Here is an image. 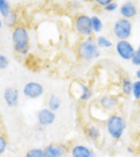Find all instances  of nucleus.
<instances>
[{
  "instance_id": "obj_34",
  "label": "nucleus",
  "mask_w": 140,
  "mask_h": 157,
  "mask_svg": "<svg viewBox=\"0 0 140 157\" xmlns=\"http://www.w3.org/2000/svg\"><path fill=\"white\" fill-rule=\"evenodd\" d=\"M5 157H9V156H5Z\"/></svg>"
},
{
  "instance_id": "obj_21",
  "label": "nucleus",
  "mask_w": 140,
  "mask_h": 157,
  "mask_svg": "<svg viewBox=\"0 0 140 157\" xmlns=\"http://www.w3.org/2000/svg\"><path fill=\"white\" fill-rule=\"evenodd\" d=\"M25 157H44V148L40 147H33L26 152Z\"/></svg>"
},
{
  "instance_id": "obj_24",
  "label": "nucleus",
  "mask_w": 140,
  "mask_h": 157,
  "mask_svg": "<svg viewBox=\"0 0 140 157\" xmlns=\"http://www.w3.org/2000/svg\"><path fill=\"white\" fill-rule=\"evenodd\" d=\"M8 147V140L5 136L0 133V155H2L4 152L7 150Z\"/></svg>"
},
{
  "instance_id": "obj_19",
  "label": "nucleus",
  "mask_w": 140,
  "mask_h": 157,
  "mask_svg": "<svg viewBox=\"0 0 140 157\" xmlns=\"http://www.w3.org/2000/svg\"><path fill=\"white\" fill-rule=\"evenodd\" d=\"M91 23H92V29L94 33H100L104 28L103 21L100 17L94 15L91 17Z\"/></svg>"
},
{
  "instance_id": "obj_27",
  "label": "nucleus",
  "mask_w": 140,
  "mask_h": 157,
  "mask_svg": "<svg viewBox=\"0 0 140 157\" xmlns=\"http://www.w3.org/2000/svg\"><path fill=\"white\" fill-rule=\"evenodd\" d=\"M104 9H105V11H107V12H114L117 9V3L114 1L110 4H108L107 6L104 7Z\"/></svg>"
},
{
  "instance_id": "obj_8",
  "label": "nucleus",
  "mask_w": 140,
  "mask_h": 157,
  "mask_svg": "<svg viewBox=\"0 0 140 157\" xmlns=\"http://www.w3.org/2000/svg\"><path fill=\"white\" fill-rule=\"evenodd\" d=\"M68 152V146L64 143L53 142L44 147V157H64Z\"/></svg>"
},
{
  "instance_id": "obj_14",
  "label": "nucleus",
  "mask_w": 140,
  "mask_h": 157,
  "mask_svg": "<svg viewBox=\"0 0 140 157\" xmlns=\"http://www.w3.org/2000/svg\"><path fill=\"white\" fill-rule=\"evenodd\" d=\"M119 14L125 19H132L137 15V7L132 1H126L119 7Z\"/></svg>"
},
{
  "instance_id": "obj_23",
  "label": "nucleus",
  "mask_w": 140,
  "mask_h": 157,
  "mask_svg": "<svg viewBox=\"0 0 140 157\" xmlns=\"http://www.w3.org/2000/svg\"><path fill=\"white\" fill-rule=\"evenodd\" d=\"M5 20H6V24L9 27H13V28H15L16 27V25H17V15L13 11L10 13V15H9L7 18H5Z\"/></svg>"
},
{
  "instance_id": "obj_18",
  "label": "nucleus",
  "mask_w": 140,
  "mask_h": 157,
  "mask_svg": "<svg viewBox=\"0 0 140 157\" xmlns=\"http://www.w3.org/2000/svg\"><path fill=\"white\" fill-rule=\"evenodd\" d=\"M11 12V6L9 4L8 0H0V15L5 19L10 15Z\"/></svg>"
},
{
  "instance_id": "obj_26",
  "label": "nucleus",
  "mask_w": 140,
  "mask_h": 157,
  "mask_svg": "<svg viewBox=\"0 0 140 157\" xmlns=\"http://www.w3.org/2000/svg\"><path fill=\"white\" fill-rule=\"evenodd\" d=\"M131 63L135 66H139L140 67V52L138 51H135L134 55L131 58Z\"/></svg>"
},
{
  "instance_id": "obj_11",
  "label": "nucleus",
  "mask_w": 140,
  "mask_h": 157,
  "mask_svg": "<svg viewBox=\"0 0 140 157\" xmlns=\"http://www.w3.org/2000/svg\"><path fill=\"white\" fill-rule=\"evenodd\" d=\"M72 90H76L77 94H75L74 96L81 102H88L93 97L92 89L84 83H75L74 86H72Z\"/></svg>"
},
{
  "instance_id": "obj_22",
  "label": "nucleus",
  "mask_w": 140,
  "mask_h": 157,
  "mask_svg": "<svg viewBox=\"0 0 140 157\" xmlns=\"http://www.w3.org/2000/svg\"><path fill=\"white\" fill-rule=\"evenodd\" d=\"M131 95L133 96V98L136 101L140 100V81L139 80H136V81L133 82Z\"/></svg>"
},
{
  "instance_id": "obj_17",
  "label": "nucleus",
  "mask_w": 140,
  "mask_h": 157,
  "mask_svg": "<svg viewBox=\"0 0 140 157\" xmlns=\"http://www.w3.org/2000/svg\"><path fill=\"white\" fill-rule=\"evenodd\" d=\"M132 80L129 77H123L121 80V92L124 96H130L132 92Z\"/></svg>"
},
{
  "instance_id": "obj_1",
  "label": "nucleus",
  "mask_w": 140,
  "mask_h": 157,
  "mask_svg": "<svg viewBox=\"0 0 140 157\" xmlns=\"http://www.w3.org/2000/svg\"><path fill=\"white\" fill-rule=\"evenodd\" d=\"M13 48L18 55L26 56L30 51V36L24 26H16L12 31Z\"/></svg>"
},
{
  "instance_id": "obj_4",
  "label": "nucleus",
  "mask_w": 140,
  "mask_h": 157,
  "mask_svg": "<svg viewBox=\"0 0 140 157\" xmlns=\"http://www.w3.org/2000/svg\"><path fill=\"white\" fill-rule=\"evenodd\" d=\"M112 33L119 41L127 40L132 33V23L128 19L120 18L115 22L112 27Z\"/></svg>"
},
{
  "instance_id": "obj_20",
  "label": "nucleus",
  "mask_w": 140,
  "mask_h": 157,
  "mask_svg": "<svg viewBox=\"0 0 140 157\" xmlns=\"http://www.w3.org/2000/svg\"><path fill=\"white\" fill-rule=\"evenodd\" d=\"M96 43L99 48H111L112 47V43L105 36H99L96 39Z\"/></svg>"
},
{
  "instance_id": "obj_9",
  "label": "nucleus",
  "mask_w": 140,
  "mask_h": 157,
  "mask_svg": "<svg viewBox=\"0 0 140 157\" xmlns=\"http://www.w3.org/2000/svg\"><path fill=\"white\" fill-rule=\"evenodd\" d=\"M56 120L55 112L49 110L48 108L40 109L37 113V122L40 128H47L51 125Z\"/></svg>"
},
{
  "instance_id": "obj_2",
  "label": "nucleus",
  "mask_w": 140,
  "mask_h": 157,
  "mask_svg": "<svg viewBox=\"0 0 140 157\" xmlns=\"http://www.w3.org/2000/svg\"><path fill=\"white\" fill-rule=\"evenodd\" d=\"M106 128L109 136L115 140H119L126 129V122L123 116L112 114L106 121Z\"/></svg>"
},
{
  "instance_id": "obj_6",
  "label": "nucleus",
  "mask_w": 140,
  "mask_h": 157,
  "mask_svg": "<svg viewBox=\"0 0 140 157\" xmlns=\"http://www.w3.org/2000/svg\"><path fill=\"white\" fill-rule=\"evenodd\" d=\"M44 93V88L37 81H30L23 87V95L30 100H36L40 98Z\"/></svg>"
},
{
  "instance_id": "obj_32",
  "label": "nucleus",
  "mask_w": 140,
  "mask_h": 157,
  "mask_svg": "<svg viewBox=\"0 0 140 157\" xmlns=\"http://www.w3.org/2000/svg\"><path fill=\"white\" fill-rule=\"evenodd\" d=\"M2 28V20H1V18H0V29Z\"/></svg>"
},
{
  "instance_id": "obj_29",
  "label": "nucleus",
  "mask_w": 140,
  "mask_h": 157,
  "mask_svg": "<svg viewBox=\"0 0 140 157\" xmlns=\"http://www.w3.org/2000/svg\"><path fill=\"white\" fill-rule=\"evenodd\" d=\"M126 151H127L129 154H132L133 152H134V148H133V146H131V145H128L127 147H126Z\"/></svg>"
},
{
  "instance_id": "obj_31",
  "label": "nucleus",
  "mask_w": 140,
  "mask_h": 157,
  "mask_svg": "<svg viewBox=\"0 0 140 157\" xmlns=\"http://www.w3.org/2000/svg\"><path fill=\"white\" fill-rule=\"evenodd\" d=\"M138 152H139V154H140V140L138 142Z\"/></svg>"
},
{
  "instance_id": "obj_30",
  "label": "nucleus",
  "mask_w": 140,
  "mask_h": 157,
  "mask_svg": "<svg viewBox=\"0 0 140 157\" xmlns=\"http://www.w3.org/2000/svg\"><path fill=\"white\" fill-rule=\"evenodd\" d=\"M135 76H136L137 80H139V81H140V67L136 70V72H135Z\"/></svg>"
},
{
  "instance_id": "obj_33",
  "label": "nucleus",
  "mask_w": 140,
  "mask_h": 157,
  "mask_svg": "<svg viewBox=\"0 0 140 157\" xmlns=\"http://www.w3.org/2000/svg\"><path fill=\"white\" fill-rule=\"evenodd\" d=\"M136 51H138L139 52H140V44H139V47H138V48H137V50Z\"/></svg>"
},
{
  "instance_id": "obj_15",
  "label": "nucleus",
  "mask_w": 140,
  "mask_h": 157,
  "mask_svg": "<svg viewBox=\"0 0 140 157\" xmlns=\"http://www.w3.org/2000/svg\"><path fill=\"white\" fill-rule=\"evenodd\" d=\"M85 133L90 140L97 142L101 137V129L95 124H90L85 128Z\"/></svg>"
},
{
  "instance_id": "obj_25",
  "label": "nucleus",
  "mask_w": 140,
  "mask_h": 157,
  "mask_svg": "<svg viewBox=\"0 0 140 157\" xmlns=\"http://www.w3.org/2000/svg\"><path fill=\"white\" fill-rule=\"evenodd\" d=\"M9 66V59L6 56L1 55L0 53V70H4L6 69Z\"/></svg>"
},
{
  "instance_id": "obj_16",
  "label": "nucleus",
  "mask_w": 140,
  "mask_h": 157,
  "mask_svg": "<svg viewBox=\"0 0 140 157\" xmlns=\"http://www.w3.org/2000/svg\"><path fill=\"white\" fill-rule=\"evenodd\" d=\"M61 99L59 96H57L56 94H51L47 98V108L49 110L53 112H56L60 109L61 107Z\"/></svg>"
},
{
  "instance_id": "obj_3",
  "label": "nucleus",
  "mask_w": 140,
  "mask_h": 157,
  "mask_svg": "<svg viewBox=\"0 0 140 157\" xmlns=\"http://www.w3.org/2000/svg\"><path fill=\"white\" fill-rule=\"evenodd\" d=\"M77 53L80 58L87 61L96 59L101 56L100 48L97 46L96 40H94L91 36L87 37L78 44Z\"/></svg>"
},
{
  "instance_id": "obj_5",
  "label": "nucleus",
  "mask_w": 140,
  "mask_h": 157,
  "mask_svg": "<svg viewBox=\"0 0 140 157\" xmlns=\"http://www.w3.org/2000/svg\"><path fill=\"white\" fill-rule=\"evenodd\" d=\"M75 30L82 37H90L93 34L91 17L85 14H80L75 18L74 21Z\"/></svg>"
},
{
  "instance_id": "obj_10",
  "label": "nucleus",
  "mask_w": 140,
  "mask_h": 157,
  "mask_svg": "<svg viewBox=\"0 0 140 157\" xmlns=\"http://www.w3.org/2000/svg\"><path fill=\"white\" fill-rule=\"evenodd\" d=\"M3 99L9 108H16L20 101L19 90L14 87H7L3 92Z\"/></svg>"
},
{
  "instance_id": "obj_13",
  "label": "nucleus",
  "mask_w": 140,
  "mask_h": 157,
  "mask_svg": "<svg viewBox=\"0 0 140 157\" xmlns=\"http://www.w3.org/2000/svg\"><path fill=\"white\" fill-rule=\"evenodd\" d=\"M70 154L72 157H96L93 149L84 144H75L71 147Z\"/></svg>"
},
{
  "instance_id": "obj_28",
  "label": "nucleus",
  "mask_w": 140,
  "mask_h": 157,
  "mask_svg": "<svg viewBox=\"0 0 140 157\" xmlns=\"http://www.w3.org/2000/svg\"><path fill=\"white\" fill-rule=\"evenodd\" d=\"M99 6H102V7H105L107 6L108 4H110L112 2H114V0H94Z\"/></svg>"
},
{
  "instance_id": "obj_12",
  "label": "nucleus",
  "mask_w": 140,
  "mask_h": 157,
  "mask_svg": "<svg viewBox=\"0 0 140 157\" xmlns=\"http://www.w3.org/2000/svg\"><path fill=\"white\" fill-rule=\"evenodd\" d=\"M98 104L99 107L101 108L102 110L107 111V112H111L115 110L117 107H119V99L115 96L112 95H104L100 97V99L98 100Z\"/></svg>"
},
{
  "instance_id": "obj_7",
  "label": "nucleus",
  "mask_w": 140,
  "mask_h": 157,
  "mask_svg": "<svg viewBox=\"0 0 140 157\" xmlns=\"http://www.w3.org/2000/svg\"><path fill=\"white\" fill-rule=\"evenodd\" d=\"M135 51L136 50L132 46V44L128 42L127 40L117 41V43L115 44V52L123 60H131Z\"/></svg>"
}]
</instances>
